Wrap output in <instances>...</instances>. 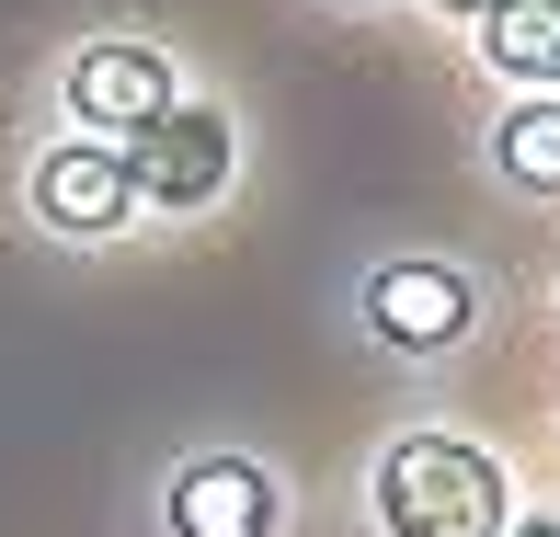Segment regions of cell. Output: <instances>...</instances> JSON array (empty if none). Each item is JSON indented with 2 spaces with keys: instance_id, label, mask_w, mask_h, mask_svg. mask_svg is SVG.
<instances>
[{
  "instance_id": "1",
  "label": "cell",
  "mask_w": 560,
  "mask_h": 537,
  "mask_svg": "<svg viewBox=\"0 0 560 537\" xmlns=\"http://www.w3.org/2000/svg\"><path fill=\"white\" fill-rule=\"evenodd\" d=\"M377 515L389 537H503V469L457 434H412L377 457Z\"/></svg>"
},
{
  "instance_id": "2",
  "label": "cell",
  "mask_w": 560,
  "mask_h": 537,
  "mask_svg": "<svg viewBox=\"0 0 560 537\" xmlns=\"http://www.w3.org/2000/svg\"><path fill=\"white\" fill-rule=\"evenodd\" d=\"M126 172H138L149 207H207V195L229 184V115H207V104L149 115L138 138H126Z\"/></svg>"
},
{
  "instance_id": "3",
  "label": "cell",
  "mask_w": 560,
  "mask_h": 537,
  "mask_svg": "<svg viewBox=\"0 0 560 537\" xmlns=\"http://www.w3.org/2000/svg\"><path fill=\"white\" fill-rule=\"evenodd\" d=\"M69 104H81L92 138H138V126L172 115L184 92H172V69L149 58V46H81V69H69Z\"/></svg>"
},
{
  "instance_id": "4",
  "label": "cell",
  "mask_w": 560,
  "mask_h": 537,
  "mask_svg": "<svg viewBox=\"0 0 560 537\" xmlns=\"http://www.w3.org/2000/svg\"><path fill=\"white\" fill-rule=\"evenodd\" d=\"M126 207H138L126 149H46V161H35V218H46V229L104 241V229H126Z\"/></svg>"
},
{
  "instance_id": "5",
  "label": "cell",
  "mask_w": 560,
  "mask_h": 537,
  "mask_svg": "<svg viewBox=\"0 0 560 537\" xmlns=\"http://www.w3.org/2000/svg\"><path fill=\"white\" fill-rule=\"evenodd\" d=\"M469 310H480V287H469V275H446V264H389V275L366 287V320L389 331V343H412V354H423V343H457Z\"/></svg>"
},
{
  "instance_id": "6",
  "label": "cell",
  "mask_w": 560,
  "mask_h": 537,
  "mask_svg": "<svg viewBox=\"0 0 560 537\" xmlns=\"http://www.w3.org/2000/svg\"><path fill=\"white\" fill-rule=\"evenodd\" d=\"M275 526V480L252 457H207L172 480V537H264Z\"/></svg>"
},
{
  "instance_id": "7",
  "label": "cell",
  "mask_w": 560,
  "mask_h": 537,
  "mask_svg": "<svg viewBox=\"0 0 560 537\" xmlns=\"http://www.w3.org/2000/svg\"><path fill=\"white\" fill-rule=\"evenodd\" d=\"M480 46H492L503 81H560V0H492Z\"/></svg>"
},
{
  "instance_id": "8",
  "label": "cell",
  "mask_w": 560,
  "mask_h": 537,
  "mask_svg": "<svg viewBox=\"0 0 560 537\" xmlns=\"http://www.w3.org/2000/svg\"><path fill=\"white\" fill-rule=\"evenodd\" d=\"M503 172L526 195H560V104H515L503 115Z\"/></svg>"
},
{
  "instance_id": "9",
  "label": "cell",
  "mask_w": 560,
  "mask_h": 537,
  "mask_svg": "<svg viewBox=\"0 0 560 537\" xmlns=\"http://www.w3.org/2000/svg\"><path fill=\"white\" fill-rule=\"evenodd\" d=\"M503 537H560V515H526V526H503Z\"/></svg>"
},
{
  "instance_id": "10",
  "label": "cell",
  "mask_w": 560,
  "mask_h": 537,
  "mask_svg": "<svg viewBox=\"0 0 560 537\" xmlns=\"http://www.w3.org/2000/svg\"><path fill=\"white\" fill-rule=\"evenodd\" d=\"M435 12H492V0H435Z\"/></svg>"
}]
</instances>
